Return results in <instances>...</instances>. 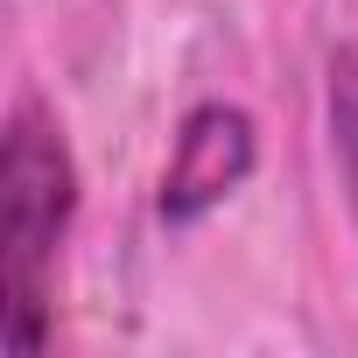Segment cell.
<instances>
[{"mask_svg": "<svg viewBox=\"0 0 358 358\" xmlns=\"http://www.w3.org/2000/svg\"><path fill=\"white\" fill-rule=\"evenodd\" d=\"M323 113H330V155H337V176H344V197H351V218H358V50L330 57Z\"/></svg>", "mask_w": 358, "mask_h": 358, "instance_id": "obj_3", "label": "cell"}, {"mask_svg": "<svg viewBox=\"0 0 358 358\" xmlns=\"http://www.w3.org/2000/svg\"><path fill=\"white\" fill-rule=\"evenodd\" d=\"M78 218V155L57 113L22 92L0 134V344L36 358L57 323V253Z\"/></svg>", "mask_w": 358, "mask_h": 358, "instance_id": "obj_1", "label": "cell"}, {"mask_svg": "<svg viewBox=\"0 0 358 358\" xmlns=\"http://www.w3.org/2000/svg\"><path fill=\"white\" fill-rule=\"evenodd\" d=\"M260 169V127L246 106L232 99H204L183 113L162 162V183H155V211L162 225H204L225 197L246 190V176Z\"/></svg>", "mask_w": 358, "mask_h": 358, "instance_id": "obj_2", "label": "cell"}]
</instances>
